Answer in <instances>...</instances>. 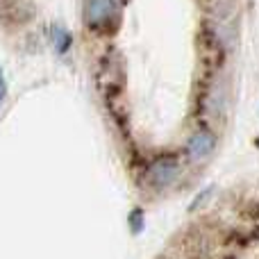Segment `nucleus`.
<instances>
[{
  "mask_svg": "<svg viewBox=\"0 0 259 259\" xmlns=\"http://www.w3.org/2000/svg\"><path fill=\"white\" fill-rule=\"evenodd\" d=\"M134 173L139 175V187L150 198L168 196V193L182 191L184 187L191 184L189 180V166L184 164L182 155L178 152H152L141 164L137 166Z\"/></svg>",
  "mask_w": 259,
  "mask_h": 259,
  "instance_id": "1",
  "label": "nucleus"
},
{
  "mask_svg": "<svg viewBox=\"0 0 259 259\" xmlns=\"http://www.w3.org/2000/svg\"><path fill=\"white\" fill-rule=\"evenodd\" d=\"M198 118L211 127H223L234 107V84L228 66L219 71H205V80L200 82L196 98Z\"/></svg>",
  "mask_w": 259,
  "mask_h": 259,
  "instance_id": "2",
  "label": "nucleus"
},
{
  "mask_svg": "<svg viewBox=\"0 0 259 259\" xmlns=\"http://www.w3.org/2000/svg\"><path fill=\"white\" fill-rule=\"evenodd\" d=\"M123 18V5L118 0H82L80 23L94 39H109L118 32Z\"/></svg>",
  "mask_w": 259,
  "mask_h": 259,
  "instance_id": "3",
  "label": "nucleus"
},
{
  "mask_svg": "<svg viewBox=\"0 0 259 259\" xmlns=\"http://www.w3.org/2000/svg\"><path fill=\"white\" fill-rule=\"evenodd\" d=\"M94 82L105 103L125 96V82H127L125 62L114 50V46H107L103 53H98V57L94 62Z\"/></svg>",
  "mask_w": 259,
  "mask_h": 259,
  "instance_id": "4",
  "label": "nucleus"
},
{
  "mask_svg": "<svg viewBox=\"0 0 259 259\" xmlns=\"http://www.w3.org/2000/svg\"><path fill=\"white\" fill-rule=\"evenodd\" d=\"M221 146V134L216 127L198 121L193 130L187 134L182 143V159L189 166V170H202L211 164Z\"/></svg>",
  "mask_w": 259,
  "mask_h": 259,
  "instance_id": "5",
  "label": "nucleus"
},
{
  "mask_svg": "<svg viewBox=\"0 0 259 259\" xmlns=\"http://www.w3.org/2000/svg\"><path fill=\"white\" fill-rule=\"evenodd\" d=\"M48 36H50V44H53V50L57 57H68L71 55L73 46H75V36H73V32L66 25L53 23L48 30Z\"/></svg>",
  "mask_w": 259,
  "mask_h": 259,
  "instance_id": "6",
  "label": "nucleus"
},
{
  "mask_svg": "<svg viewBox=\"0 0 259 259\" xmlns=\"http://www.w3.org/2000/svg\"><path fill=\"white\" fill-rule=\"evenodd\" d=\"M146 225H148V219H146V209L141 205L132 207L127 214V230L132 237H141L146 232Z\"/></svg>",
  "mask_w": 259,
  "mask_h": 259,
  "instance_id": "7",
  "label": "nucleus"
},
{
  "mask_svg": "<svg viewBox=\"0 0 259 259\" xmlns=\"http://www.w3.org/2000/svg\"><path fill=\"white\" fill-rule=\"evenodd\" d=\"M216 193V187L214 184H209V187H205V189H200V191L193 196V200L189 202V207H187V211L189 214H198V211L202 209V207L207 205V202L211 200V196Z\"/></svg>",
  "mask_w": 259,
  "mask_h": 259,
  "instance_id": "8",
  "label": "nucleus"
},
{
  "mask_svg": "<svg viewBox=\"0 0 259 259\" xmlns=\"http://www.w3.org/2000/svg\"><path fill=\"white\" fill-rule=\"evenodd\" d=\"M7 96H9V82L7 75H5V68L0 66V107L7 103Z\"/></svg>",
  "mask_w": 259,
  "mask_h": 259,
  "instance_id": "9",
  "label": "nucleus"
},
{
  "mask_svg": "<svg viewBox=\"0 0 259 259\" xmlns=\"http://www.w3.org/2000/svg\"><path fill=\"white\" fill-rule=\"evenodd\" d=\"M255 148H259V134L255 137Z\"/></svg>",
  "mask_w": 259,
  "mask_h": 259,
  "instance_id": "10",
  "label": "nucleus"
},
{
  "mask_svg": "<svg viewBox=\"0 0 259 259\" xmlns=\"http://www.w3.org/2000/svg\"><path fill=\"white\" fill-rule=\"evenodd\" d=\"M161 259H178V257H161Z\"/></svg>",
  "mask_w": 259,
  "mask_h": 259,
  "instance_id": "11",
  "label": "nucleus"
},
{
  "mask_svg": "<svg viewBox=\"0 0 259 259\" xmlns=\"http://www.w3.org/2000/svg\"><path fill=\"white\" fill-rule=\"evenodd\" d=\"M118 3H121V5H125V3H127V0H118Z\"/></svg>",
  "mask_w": 259,
  "mask_h": 259,
  "instance_id": "12",
  "label": "nucleus"
}]
</instances>
